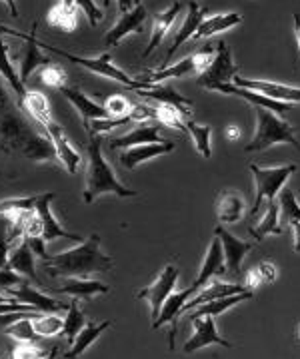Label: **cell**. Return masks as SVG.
Returning a JSON list of instances; mask_svg holds the SVG:
<instances>
[{
  "label": "cell",
  "mask_w": 300,
  "mask_h": 359,
  "mask_svg": "<svg viewBox=\"0 0 300 359\" xmlns=\"http://www.w3.org/2000/svg\"><path fill=\"white\" fill-rule=\"evenodd\" d=\"M40 80L46 84V86H53V88H63L66 86V72L63 68H58V66H53V62L46 66H42V70H40Z\"/></svg>",
  "instance_id": "44"
},
{
  "label": "cell",
  "mask_w": 300,
  "mask_h": 359,
  "mask_svg": "<svg viewBox=\"0 0 300 359\" xmlns=\"http://www.w3.org/2000/svg\"><path fill=\"white\" fill-rule=\"evenodd\" d=\"M22 110L28 116H32L42 128H46L51 122H54L53 112H51V104L46 100V96L40 94V92H28L27 100L22 104Z\"/></svg>",
  "instance_id": "35"
},
{
  "label": "cell",
  "mask_w": 300,
  "mask_h": 359,
  "mask_svg": "<svg viewBox=\"0 0 300 359\" xmlns=\"http://www.w3.org/2000/svg\"><path fill=\"white\" fill-rule=\"evenodd\" d=\"M193 325H195V334L190 335V339L184 344V351L186 353H195L198 349L207 346H222V347H233L230 341H226L214 323V316H200V318H193Z\"/></svg>",
  "instance_id": "10"
},
{
  "label": "cell",
  "mask_w": 300,
  "mask_h": 359,
  "mask_svg": "<svg viewBox=\"0 0 300 359\" xmlns=\"http://www.w3.org/2000/svg\"><path fill=\"white\" fill-rule=\"evenodd\" d=\"M0 74L2 78L8 82V86L13 88V94L16 96V102L18 106L22 108V104L27 100L28 92L27 84L20 80V74H16V70H14L13 62H11V58H8V48H6V44H4V40H2V30H0ZM25 112V110H22Z\"/></svg>",
  "instance_id": "29"
},
{
  "label": "cell",
  "mask_w": 300,
  "mask_h": 359,
  "mask_svg": "<svg viewBox=\"0 0 300 359\" xmlns=\"http://www.w3.org/2000/svg\"><path fill=\"white\" fill-rule=\"evenodd\" d=\"M2 32L11 34V36H18V39L25 40V46H22V54H20V80L27 84L28 76L39 68V66L51 65V60L40 52V46L37 44V25L32 26V30L25 34L20 30H13V28H6V26H0Z\"/></svg>",
  "instance_id": "9"
},
{
  "label": "cell",
  "mask_w": 300,
  "mask_h": 359,
  "mask_svg": "<svg viewBox=\"0 0 300 359\" xmlns=\"http://www.w3.org/2000/svg\"><path fill=\"white\" fill-rule=\"evenodd\" d=\"M34 250L28 245L27 240H20L18 244L14 245L8 254V268H13L14 271H18L20 276H25L28 282L34 283L37 287H44V283L37 273V264H34Z\"/></svg>",
  "instance_id": "17"
},
{
  "label": "cell",
  "mask_w": 300,
  "mask_h": 359,
  "mask_svg": "<svg viewBox=\"0 0 300 359\" xmlns=\"http://www.w3.org/2000/svg\"><path fill=\"white\" fill-rule=\"evenodd\" d=\"M292 25H294V36H296V46H299V56H300V14H292Z\"/></svg>",
  "instance_id": "54"
},
{
  "label": "cell",
  "mask_w": 300,
  "mask_h": 359,
  "mask_svg": "<svg viewBox=\"0 0 300 359\" xmlns=\"http://www.w3.org/2000/svg\"><path fill=\"white\" fill-rule=\"evenodd\" d=\"M136 4H141V0H136Z\"/></svg>",
  "instance_id": "61"
},
{
  "label": "cell",
  "mask_w": 300,
  "mask_h": 359,
  "mask_svg": "<svg viewBox=\"0 0 300 359\" xmlns=\"http://www.w3.org/2000/svg\"><path fill=\"white\" fill-rule=\"evenodd\" d=\"M32 325H34V330L40 337H53V335L63 332L65 320L58 318L56 313H40L39 318L32 320Z\"/></svg>",
  "instance_id": "42"
},
{
  "label": "cell",
  "mask_w": 300,
  "mask_h": 359,
  "mask_svg": "<svg viewBox=\"0 0 300 359\" xmlns=\"http://www.w3.org/2000/svg\"><path fill=\"white\" fill-rule=\"evenodd\" d=\"M248 168H250L254 184H256V198L250 208V219H252L259 214L262 202L276 200V194L282 190L285 182L296 172V164H287V166L278 168H259L256 164H250Z\"/></svg>",
  "instance_id": "6"
},
{
  "label": "cell",
  "mask_w": 300,
  "mask_h": 359,
  "mask_svg": "<svg viewBox=\"0 0 300 359\" xmlns=\"http://www.w3.org/2000/svg\"><path fill=\"white\" fill-rule=\"evenodd\" d=\"M202 20H204V8H202V6H198V2H196V0H190V2H188V14H186L184 22L181 25L178 32L174 34L172 44H170L169 54H167V62H169L170 56L183 46L184 42H188V39H195V32L198 30V26H200Z\"/></svg>",
  "instance_id": "26"
},
{
  "label": "cell",
  "mask_w": 300,
  "mask_h": 359,
  "mask_svg": "<svg viewBox=\"0 0 300 359\" xmlns=\"http://www.w3.org/2000/svg\"><path fill=\"white\" fill-rule=\"evenodd\" d=\"M238 128H235V126H230V128L226 130V136H228V140H235V138H238Z\"/></svg>",
  "instance_id": "57"
},
{
  "label": "cell",
  "mask_w": 300,
  "mask_h": 359,
  "mask_svg": "<svg viewBox=\"0 0 300 359\" xmlns=\"http://www.w3.org/2000/svg\"><path fill=\"white\" fill-rule=\"evenodd\" d=\"M44 134L53 140L54 150H56V158L60 160V164L66 168L68 174H77V168L80 164V154L70 146V142L66 138L65 130L60 128L56 122H51L46 128H44Z\"/></svg>",
  "instance_id": "20"
},
{
  "label": "cell",
  "mask_w": 300,
  "mask_h": 359,
  "mask_svg": "<svg viewBox=\"0 0 300 359\" xmlns=\"http://www.w3.org/2000/svg\"><path fill=\"white\" fill-rule=\"evenodd\" d=\"M256 271H259V276H261L262 283H273L276 280V268H274V264L270 262H262L256 266Z\"/></svg>",
  "instance_id": "52"
},
{
  "label": "cell",
  "mask_w": 300,
  "mask_h": 359,
  "mask_svg": "<svg viewBox=\"0 0 300 359\" xmlns=\"http://www.w3.org/2000/svg\"><path fill=\"white\" fill-rule=\"evenodd\" d=\"M278 202V214H280V224H292L300 222V204L296 200V194L290 188H282L276 194Z\"/></svg>",
  "instance_id": "38"
},
{
  "label": "cell",
  "mask_w": 300,
  "mask_h": 359,
  "mask_svg": "<svg viewBox=\"0 0 300 359\" xmlns=\"http://www.w3.org/2000/svg\"><path fill=\"white\" fill-rule=\"evenodd\" d=\"M112 325V321L106 320L103 321V323H94V321H86V325L82 327L79 332V335H77V339H74V344H72V347H70V351H66V353H63V358L66 359H72V358H79V355H82L89 347L98 339V335H103V332L105 330H108Z\"/></svg>",
  "instance_id": "31"
},
{
  "label": "cell",
  "mask_w": 300,
  "mask_h": 359,
  "mask_svg": "<svg viewBox=\"0 0 300 359\" xmlns=\"http://www.w3.org/2000/svg\"><path fill=\"white\" fill-rule=\"evenodd\" d=\"M226 273V262H224V252H222V244L221 240H212L209 245V252L204 256V262H202V268L198 271V278H196L193 285L195 287H202L210 282V278L214 276H222Z\"/></svg>",
  "instance_id": "23"
},
{
  "label": "cell",
  "mask_w": 300,
  "mask_h": 359,
  "mask_svg": "<svg viewBox=\"0 0 300 359\" xmlns=\"http://www.w3.org/2000/svg\"><path fill=\"white\" fill-rule=\"evenodd\" d=\"M86 325V318H84V311L80 309V302L79 297H72L68 302V309H66V318H65V325H63V332L60 334L65 335L66 341L72 346L74 339L79 332Z\"/></svg>",
  "instance_id": "37"
},
{
  "label": "cell",
  "mask_w": 300,
  "mask_h": 359,
  "mask_svg": "<svg viewBox=\"0 0 300 359\" xmlns=\"http://www.w3.org/2000/svg\"><path fill=\"white\" fill-rule=\"evenodd\" d=\"M42 266L53 278H89L92 273L110 271L112 257L100 252V236L92 233L89 240L58 256L46 254L42 257Z\"/></svg>",
  "instance_id": "2"
},
{
  "label": "cell",
  "mask_w": 300,
  "mask_h": 359,
  "mask_svg": "<svg viewBox=\"0 0 300 359\" xmlns=\"http://www.w3.org/2000/svg\"><path fill=\"white\" fill-rule=\"evenodd\" d=\"M214 92H222V94H228V96H238V98H242V100H247L252 106H262V108H268V110H273L276 114H282V112H292L294 110V106L288 102H280V100H273V98H268V96H264L261 92H254V90H247V88H240V86H236V84H221L219 88L214 90Z\"/></svg>",
  "instance_id": "21"
},
{
  "label": "cell",
  "mask_w": 300,
  "mask_h": 359,
  "mask_svg": "<svg viewBox=\"0 0 300 359\" xmlns=\"http://www.w3.org/2000/svg\"><path fill=\"white\" fill-rule=\"evenodd\" d=\"M190 72H196L195 54L186 56V58H183V60L176 62V65L164 66V68H160V70H148V72H144L143 76H138V80L150 82V84H160V82H167V80L183 78L186 76V74H190Z\"/></svg>",
  "instance_id": "28"
},
{
  "label": "cell",
  "mask_w": 300,
  "mask_h": 359,
  "mask_svg": "<svg viewBox=\"0 0 300 359\" xmlns=\"http://www.w3.org/2000/svg\"><path fill=\"white\" fill-rule=\"evenodd\" d=\"M136 96L152 98V100H157V102L172 104V106H176L184 116L188 114V108L193 106V100H190V98H186V96H183V94H178V92L172 88V86H169V84H164V86H158V84H155L150 90H136Z\"/></svg>",
  "instance_id": "32"
},
{
  "label": "cell",
  "mask_w": 300,
  "mask_h": 359,
  "mask_svg": "<svg viewBox=\"0 0 300 359\" xmlns=\"http://www.w3.org/2000/svg\"><path fill=\"white\" fill-rule=\"evenodd\" d=\"M89 166H86V186H84V202L92 204L98 196L103 194H117L118 198H136L138 192H134L131 188H126L124 184H120L115 176V170L105 160L103 154V146L105 138L103 134H89Z\"/></svg>",
  "instance_id": "3"
},
{
  "label": "cell",
  "mask_w": 300,
  "mask_h": 359,
  "mask_svg": "<svg viewBox=\"0 0 300 359\" xmlns=\"http://www.w3.org/2000/svg\"><path fill=\"white\" fill-rule=\"evenodd\" d=\"M242 22V16L238 13H226V14H214V16H209L204 18L198 30L195 32V39H210L214 34H221V32H226L230 28H235Z\"/></svg>",
  "instance_id": "30"
},
{
  "label": "cell",
  "mask_w": 300,
  "mask_h": 359,
  "mask_svg": "<svg viewBox=\"0 0 300 359\" xmlns=\"http://www.w3.org/2000/svg\"><path fill=\"white\" fill-rule=\"evenodd\" d=\"M8 299H11V297H2V295H0V302H8Z\"/></svg>",
  "instance_id": "58"
},
{
  "label": "cell",
  "mask_w": 300,
  "mask_h": 359,
  "mask_svg": "<svg viewBox=\"0 0 300 359\" xmlns=\"http://www.w3.org/2000/svg\"><path fill=\"white\" fill-rule=\"evenodd\" d=\"M254 114H256V132L244 148L247 152H261L274 144H290L294 150H300V142L294 134V128L285 118L276 116V112L262 106H254Z\"/></svg>",
  "instance_id": "4"
},
{
  "label": "cell",
  "mask_w": 300,
  "mask_h": 359,
  "mask_svg": "<svg viewBox=\"0 0 300 359\" xmlns=\"http://www.w3.org/2000/svg\"><path fill=\"white\" fill-rule=\"evenodd\" d=\"M236 74H238V66L233 60V50L226 42L221 40L214 46V56L207 66V70H202L196 78V84L200 88L216 90L221 84H230Z\"/></svg>",
  "instance_id": "7"
},
{
  "label": "cell",
  "mask_w": 300,
  "mask_h": 359,
  "mask_svg": "<svg viewBox=\"0 0 300 359\" xmlns=\"http://www.w3.org/2000/svg\"><path fill=\"white\" fill-rule=\"evenodd\" d=\"M134 4H136V0H118V11H120V14L131 13Z\"/></svg>",
  "instance_id": "55"
},
{
  "label": "cell",
  "mask_w": 300,
  "mask_h": 359,
  "mask_svg": "<svg viewBox=\"0 0 300 359\" xmlns=\"http://www.w3.org/2000/svg\"><path fill=\"white\" fill-rule=\"evenodd\" d=\"M37 44H39L40 48H44V50L54 52V54H58V56H63L66 58L68 62H72V65H79L82 68H86V70H91L94 74H98V76H105L108 80H117L120 84H124V86H129L132 90H150L155 84H150V82H143V80H134L131 78L124 70H120L117 65H112V56H110V52H105V54H100L98 58H82V56H77V54H70V52L63 50V48H56L53 44H46L44 40H40L37 36Z\"/></svg>",
  "instance_id": "5"
},
{
  "label": "cell",
  "mask_w": 300,
  "mask_h": 359,
  "mask_svg": "<svg viewBox=\"0 0 300 359\" xmlns=\"http://www.w3.org/2000/svg\"><path fill=\"white\" fill-rule=\"evenodd\" d=\"M39 200V196H30V198H14V200H2L0 202V214H8L14 210H30L34 208Z\"/></svg>",
  "instance_id": "47"
},
{
  "label": "cell",
  "mask_w": 300,
  "mask_h": 359,
  "mask_svg": "<svg viewBox=\"0 0 300 359\" xmlns=\"http://www.w3.org/2000/svg\"><path fill=\"white\" fill-rule=\"evenodd\" d=\"M292 233H294V252L300 254V222H292Z\"/></svg>",
  "instance_id": "53"
},
{
  "label": "cell",
  "mask_w": 300,
  "mask_h": 359,
  "mask_svg": "<svg viewBox=\"0 0 300 359\" xmlns=\"http://www.w3.org/2000/svg\"><path fill=\"white\" fill-rule=\"evenodd\" d=\"M6 335L14 337L16 341H37L40 335L37 334L34 325H32V318H25V320L16 321L13 325L6 327Z\"/></svg>",
  "instance_id": "43"
},
{
  "label": "cell",
  "mask_w": 300,
  "mask_h": 359,
  "mask_svg": "<svg viewBox=\"0 0 300 359\" xmlns=\"http://www.w3.org/2000/svg\"><path fill=\"white\" fill-rule=\"evenodd\" d=\"M174 150V144L169 140L164 142H152V144H138V146H131L124 148V152L120 154V164L126 170H134L138 164H143L146 160L155 158L160 154H169Z\"/></svg>",
  "instance_id": "19"
},
{
  "label": "cell",
  "mask_w": 300,
  "mask_h": 359,
  "mask_svg": "<svg viewBox=\"0 0 300 359\" xmlns=\"http://www.w3.org/2000/svg\"><path fill=\"white\" fill-rule=\"evenodd\" d=\"M198 292V287L190 285V287H184L183 292H172L167 297L164 306L160 309V316L157 320L152 321V330H160L162 325L172 323V330H170V349H174V335H176V318L178 313L183 311V306L188 302V297Z\"/></svg>",
  "instance_id": "16"
},
{
  "label": "cell",
  "mask_w": 300,
  "mask_h": 359,
  "mask_svg": "<svg viewBox=\"0 0 300 359\" xmlns=\"http://www.w3.org/2000/svg\"><path fill=\"white\" fill-rule=\"evenodd\" d=\"M4 292H8L11 297L22 302V304L32 306L37 311H42V313H60V311H66V309H68V304H63V302L54 299L51 295H44L42 292H39L37 287H32L30 282L20 283L18 287H8V290H4Z\"/></svg>",
  "instance_id": "13"
},
{
  "label": "cell",
  "mask_w": 300,
  "mask_h": 359,
  "mask_svg": "<svg viewBox=\"0 0 300 359\" xmlns=\"http://www.w3.org/2000/svg\"><path fill=\"white\" fill-rule=\"evenodd\" d=\"M106 110L110 112L112 118H122V116H131L132 112V106L131 102L124 98V96H120V94H115V96H110L108 100H106Z\"/></svg>",
  "instance_id": "45"
},
{
  "label": "cell",
  "mask_w": 300,
  "mask_h": 359,
  "mask_svg": "<svg viewBox=\"0 0 300 359\" xmlns=\"http://www.w3.org/2000/svg\"><path fill=\"white\" fill-rule=\"evenodd\" d=\"M176 280H178V269H176V266L169 264L167 268L160 271V276H158L155 282L150 283V285H146L144 290H141V292L136 294L138 299L148 302V306H150V318H152V321L157 320L158 316H160V309H162V306H164L167 297L174 292Z\"/></svg>",
  "instance_id": "8"
},
{
  "label": "cell",
  "mask_w": 300,
  "mask_h": 359,
  "mask_svg": "<svg viewBox=\"0 0 300 359\" xmlns=\"http://www.w3.org/2000/svg\"><path fill=\"white\" fill-rule=\"evenodd\" d=\"M2 4L8 8V13L13 18H18V6H16V0H2Z\"/></svg>",
  "instance_id": "56"
},
{
  "label": "cell",
  "mask_w": 300,
  "mask_h": 359,
  "mask_svg": "<svg viewBox=\"0 0 300 359\" xmlns=\"http://www.w3.org/2000/svg\"><path fill=\"white\" fill-rule=\"evenodd\" d=\"M160 122L158 120H148V122H138L136 128H132L129 134L110 140V148L118 150V148H131V146H138V144H152V142H164L160 138Z\"/></svg>",
  "instance_id": "22"
},
{
  "label": "cell",
  "mask_w": 300,
  "mask_h": 359,
  "mask_svg": "<svg viewBox=\"0 0 300 359\" xmlns=\"http://www.w3.org/2000/svg\"><path fill=\"white\" fill-rule=\"evenodd\" d=\"M54 294H68L72 297H84L89 299L92 295L98 294H108L110 287L103 282H96V280H89V278H63V285L60 287H54Z\"/></svg>",
  "instance_id": "27"
},
{
  "label": "cell",
  "mask_w": 300,
  "mask_h": 359,
  "mask_svg": "<svg viewBox=\"0 0 300 359\" xmlns=\"http://www.w3.org/2000/svg\"><path fill=\"white\" fill-rule=\"evenodd\" d=\"M280 236L282 233V226H280V214H278V202L276 200H270V202H266V214L262 216V219L254 226V228H250V236L254 238V240H259L262 242L266 236Z\"/></svg>",
  "instance_id": "34"
},
{
  "label": "cell",
  "mask_w": 300,
  "mask_h": 359,
  "mask_svg": "<svg viewBox=\"0 0 300 359\" xmlns=\"http://www.w3.org/2000/svg\"><path fill=\"white\" fill-rule=\"evenodd\" d=\"M252 297V290H247V292H242V294H233V295H226V297H219V299H212V302H207V304H202V306H198L195 308L193 313H188L186 316V320H193V318H200V316H221L224 313L226 309H230L236 304H240V302H244V299H250Z\"/></svg>",
  "instance_id": "33"
},
{
  "label": "cell",
  "mask_w": 300,
  "mask_h": 359,
  "mask_svg": "<svg viewBox=\"0 0 300 359\" xmlns=\"http://www.w3.org/2000/svg\"><path fill=\"white\" fill-rule=\"evenodd\" d=\"M146 20V8H144L143 4H136L134 8H132L131 13H124L120 18H118V22L108 32H106L105 36V44L108 48H115L120 44V40L126 39L129 34L132 32H138L141 28H143V22Z\"/></svg>",
  "instance_id": "18"
},
{
  "label": "cell",
  "mask_w": 300,
  "mask_h": 359,
  "mask_svg": "<svg viewBox=\"0 0 300 359\" xmlns=\"http://www.w3.org/2000/svg\"><path fill=\"white\" fill-rule=\"evenodd\" d=\"M214 236L221 240L222 244L224 262H226V273H238L240 268H242V259L252 250V242H244V240L236 238L235 233H230L222 226L214 228Z\"/></svg>",
  "instance_id": "14"
},
{
  "label": "cell",
  "mask_w": 300,
  "mask_h": 359,
  "mask_svg": "<svg viewBox=\"0 0 300 359\" xmlns=\"http://www.w3.org/2000/svg\"><path fill=\"white\" fill-rule=\"evenodd\" d=\"M181 8H183V4L181 2H174L167 11L155 14V18H152V30H150V40H148V46L143 52V56H150L152 52L157 50L158 44L164 40V36L169 34V30L174 25L176 16L181 13Z\"/></svg>",
  "instance_id": "25"
},
{
  "label": "cell",
  "mask_w": 300,
  "mask_h": 359,
  "mask_svg": "<svg viewBox=\"0 0 300 359\" xmlns=\"http://www.w3.org/2000/svg\"><path fill=\"white\" fill-rule=\"evenodd\" d=\"M13 248L14 244L11 242V238H8V231L4 230V228H0V268H6L8 254H11Z\"/></svg>",
  "instance_id": "51"
},
{
  "label": "cell",
  "mask_w": 300,
  "mask_h": 359,
  "mask_svg": "<svg viewBox=\"0 0 300 359\" xmlns=\"http://www.w3.org/2000/svg\"><path fill=\"white\" fill-rule=\"evenodd\" d=\"M184 124H186V132L195 140L198 154L204 156L209 160L210 156H212V148H210V134H212V128L210 126H200V124H196L195 120H186Z\"/></svg>",
  "instance_id": "40"
},
{
  "label": "cell",
  "mask_w": 300,
  "mask_h": 359,
  "mask_svg": "<svg viewBox=\"0 0 300 359\" xmlns=\"http://www.w3.org/2000/svg\"><path fill=\"white\" fill-rule=\"evenodd\" d=\"M155 110H157V120L162 124V126H169V128H178L186 132V124H184V114L176 108V106H172V104H164V102H158L155 106Z\"/></svg>",
  "instance_id": "41"
},
{
  "label": "cell",
  "mask_w": 300,
  "mask_h": 359,
  "mask_svg": "<svg viewBox=\"0 0 300 359\" xmlns=\"http://www.w3.org/2000/svg\"><path fill=\"white\" fill-rule=\"evenodd\" d=\"M131 120H136V122H148V120H157V110H155V106L136 104V106H132Z\"/></svg>",
  "instance_id": "50"
},
{
  "label": "cell",
  "mask_w": 300,
  "mask_h": 359,
  "mask_svg": "<svg viewBox=\"0 0 300 359\" xmlns=\"http://www.w3.org/2000/svg\"><path fill=\"white\" fill-rule=\"evenodd\" d=\"M108 2H110V0H103V6H108Z\"/></svg>",
  "instance_id": "60"
},
{
  "label": "cell",
  "mask_w": 300,
  "mask_h": 359,
  "mask_svg": "<svg viewBox=\"0 0 300 359\" xmlns=\"http://www.w3.org/2000/svg\"><path fill=\"white\" fill-rule=\"evenodd\" d=\"M60 92H63V96H65L66 100L77 108V112H79L80 118H82V126H84L86 132L91 128L92 120H106V118H112L105 106L94 102L92 98H89V96H86L80 88H77V86H68V84H66V86L60 88Z\"/></svg>",
  "instance_id": "11"
},
{
  "label": "cell",
  "mask_w": 300,
  "mask_h": 359,
  "mask_svg": "<svg viewBox=\"0 0 300 359\" xmlns=\"http://www.w3.org/2000/svg\"><path fill=\"white\" fill-rule=\"evenodd\" d=\"M296 337L300 339V323H299V327H296Z\"/></svg>",
  "instance_id": "59"
},
{
  "label": "cell",
  "mask_w": 300,
  "mask_h": 359,
  "mask_svg": "<svg viewBox=\"0 0 300 359\" xmlns=\"http://www.w3.org/2000/svg\"><path fill=\"white\" fill-rule=\"evenodd\" d=\"M247 290H248L247 285H238V283L212 282L209 283V285H204V287H200V290H198V294H196L190 302H186V304H184L181 313H188L190 309L198 308V306H202V304H207V302H212V299L226 297V295H233V294H242V292H247Z\"/></svg>",
  "instance_id": "24"
},
{
  "label": "cell",
  "mask_w": 300,
  "mask_h": 359,
  "mask_svg": "<svg viewBox=\"0 0 300 359\" xmlns=\"http://www.w3.org/2000/svg\"><path fill=\"white\" fill-rule=\"evenodd\" d=\"M54 200L53 192L40 194L37 204H34V210L39 212L40 222H42V240L44 242H53L56 238H65V240H74V242H84L80 238L79 233H72V231H66L58 219L54 218L53 212H51V202Z\"/></svg>",
  "instance_id": "12"
},
{
  "label": "cell",
  "mask_w": 300,
  "mask_h": 359,
  "mask_svg": "<svg viewBox=\"0 0 300 359\" xmlns=\"http://www.w3.org/2000/svg\"><path fill=\"white\" fill-rule=\"evenodd\" d=\"M242 210H244L242 198L238 194H226L219 202L216 214H219V219L222 224H235L242 218Z\"/></svg>",
  "instance_id": "39"
},
{
  "label": "cell",
  "mask_w": 300,
  "mask_h": 359,
  "mask_svg": "<svg viewBox=\"0 0 300 359\" xmlns=\"http://www.w3.org/2000/svg\"><path fill=\"white\" fill-rule=\"evenodd\" d=\"M14 359H40L46 358V353L40 349V347L34 346V341H18V346L14 347L13 355Z\"/></svg>",
  "instance_id": "46"
},
{
  "label": "cell",
  "mask_w": 300,
  "mask_h": 359,
  "mask_svg": "<svg viewBox=\"0 0 300 359\" xmlns=\"http://www.w3.org/2000/svg\"><path fill=\"white\" fill-rule=\"evenodd\" d=\"M48 25L54 28H60L65 32H72L79 25V16H77V4H68V2H58L56 6L51 8V13L46 16Z\"/></svg>",
  "instance_id": "36"
},
{
  "label": "cell",
  "mask_w": 300,
  "mask_h": 359,
  "mask_svg": "<svg viewBox=\"0 0 300 359\" xmlns=\"http://www.w3.org/2000/svg\"><path fill=\"white\" fill-rule=\"evenodd\" d=\"M28 282L25 276H20L18 271H14L13 268H0V290H8L13 285H20V283Z\"/></svg>",
  "instance_id": "49"
},
{
  "label": "cell",
  "mask_w": 300,
  "mask_h": 359,
  "mask_svg": "<svg viewBox=\"0 0 300 359\" xmlns=\"http://www.w3.org/2000/svg\"><path fill=\"white\" fill-rule=\"evenodd\" d=\"M74 4L80 6V11L84 13V16L89 18V25L96 26L98 22H103L105 18V13L94 4V0H74Z\"/></svg>",
  "instance_id": "48"
},
{
  "label": "cell",
  "mask_w": 300,
  "mask_h": 359,
  "mask_svg": "<svg viewBox=\"0 0 300 359\" xmlns=\"http://www.w3.org/2000/svg\"><path fill=\"white\" fill-rule=\"evenodd\" d=\"M0 74V150L20 152L34 162L53 160L56 156L53 140L46 134H39L30 128L22 118V108L6 92Z\"/></svg>",
  "instance_id": "1"
},
{
  "label": "cell",
  "mask_w": 300,
  "mask_h": 359,
  "mask_svg": "<svg viewBox=\"0 0 300 359\" xmlns=\"http://www.w3.org/2000/svg\"><path fill=\"white\" fill-rule=\"evenodd\" d=\"M233 84L240 86V88L261 92V94H264V96H268V98H273V100H280V102H288V104L300 102V88L287 86V84L266 82V80H247V78L238 76V74L233 78Z\"/></svg>",
  "instance_id": "15"
}]
</instances>
